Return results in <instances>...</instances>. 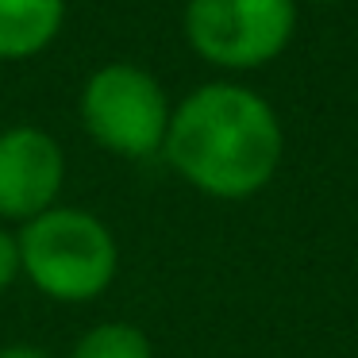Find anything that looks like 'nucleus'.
<instances>
[{"instance_id":"obj_1","label":"nucleus","mask_w":358,"mask_h":358,"mask_svg":"<svg viewBox=\"0 0 358 358\" xmlns=\"http://www.w3.org/2000/svg\"><path fill=\"white\" fill-rule=\"evenodd\" d=\"M162 155L196 193L247 201L278 178L285 131L262 93L212 81L173 104Z\"/></svg>"},{"instance_id":"obj_2","label":"nucleus","mask_w":358,"mask_h":358,"mask_svg":"<svg viewBox=\"0 0 358 358\" xmlns=\"http://www.w3.org/2000/svg\"><path fill=\"white\" fill-rule=\"evenodd\" d=\"M20 266L43 296L85 304L116 281L120 247L104 220L85 208L55 204L16 231Z\"/></svg>"},{"instance_id":"obj_3","label":"nucleus","mask_w":358,"mask_h":358,"mask_svg":"<svg viewBox=\"0 0 358 358\" xmlns=\"http://www.w3.org/2000/svg\"><path fill=\"white\" fill-rule=\"evenodd\" d=\"M78 112L96 147L139 162L162 150L173 104L150 70L135 62H108L85 78Z\"/></svg>"},{"instance_id":"obj_4","label":"nucleus","mask_w":358,"mask_h":358,"mask_svg":"<svg viewBox=\"0 0 358 358\" xmlns=\"http://www.w3.org/2000/svg\"><path fill=\"white\" fill-rule=\"evenodd\" d=\"M189 47L216 70H262L285 55L296 31V0H185Z\"/></svg>"},{"instance_id":"obj_5","label":"nucleus","mask_w":358,"mask_h":358,"mask_svg":"<svg viewBox=\"0 0 358 358\" xmlns=\"http://www.w3.org/2000/svg\"><path fill=\"white\" fill-rule=\"evenodd\" d=\"M66 181V155L43 127L16 124L0 131V220L43 216L58 204Z\"/></svg>"},{"instance_id":"obj_6","label":"nucleus","mask_w":358,"mask_h":358,"mask_svg":"<svg viewBox=\"0 0 358 358\" xmlns=\"http://www.w3.org/2000/svg\"><path fill=\"white\" fill-rule=\"evenodd\" d=\"M66 0H0V62H27L62 35Z\"/></svg>"},{"instance_id":"obj_7","label":"nucleus","mask_w":358,"mask_h":358,"mask_svg":"<svg viewBox=\"0 0 358 358\" xmlns=\"http://www.w3.org/2000/svg\"><path fill=\"white\" fill-rule=\"evenodd\" d=\"M70 358H155L147 331L124 320H108V324H96L73 343Z\"/></svg>"},{"instance_id":"obj_8","label":"nucleus","mask_w":358,"mask_h":358,"mask_svg":"<svg viewBox=\"0 0 358 358\" xmlns=\"http://www.w3.org/2000/svg\"><path fill=\"white\" fill-rule=\"evenodd\" d=\"M20 273H24V266H20V239H16V231L0 227V289H8Z\"/></svg>"},{"instance_id":"obj_9","label":"nucleus","mask_w":358,"mask_h":358,"mask_svg":"<svg viewBox=\"0 0 358 358\" xmlns=\"http://www.w3.org/2000/svg\"><path fill=\"white\" fill-rule=\"evenodd\" d=\"M0 358H55V355H47V350H39V347H27V343H16V347L0 350Z\"/></svg>"},{"instance_id":"obj_10","label":"nucleus","mask_w":358,"mask_h":358,"mask_svg":"<svg viewBox=\"0 0 358 358\" xmlns=\"http://www.w3.org/2000/svg\"><path fill=\"white\" fill-rule=\"evenodd\" d=\"M308 4H339V0H308Z\"/></svg>"}]
</instances>
